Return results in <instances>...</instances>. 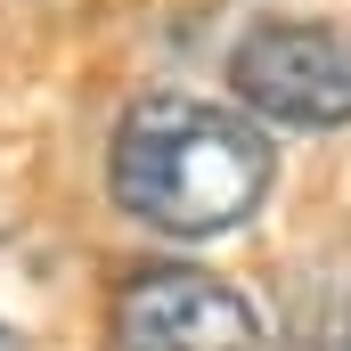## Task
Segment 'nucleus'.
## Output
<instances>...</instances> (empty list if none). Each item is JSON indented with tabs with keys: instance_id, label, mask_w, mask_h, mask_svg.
<instances>
[{
	"instance_id": "2",
	"label": "nucleus",
	"mask_w": 351,
	"mask_h": 351,
	"mask_svg": "<svg viewBox=\"0 0 351 351\" xmlns=\"http://www.w3.org/2000/svg\"><path fill=\"white\" fill-rule=\"evenodd\" d=\"M229 82L237 98L269 114V123H294V131H335L351 123V25L327 16H269L254 25L237 49H229Z\"/></svg>"
},
{
	"instance_id": "4",
	"label": "nucleus",
	"mask_w": 351,
	"mask_h": 351,
	"mask_svg": "<svg viewBox=\"0 0 351 351\" xmlns=\"http://www.w3.org/2000/svg\"><path fill=\"white\" fill-rule=\"evenodd\" d=\"M278 335L286 351H351V254H319V262L286 269Z\"/></svg>"
},
{
	"instance_id": "1",
	"label": "nucleus",
	"mask_w": 351,
	"mask_h": 351,
	"mask_svg": "<svg viewBox=\"0 0 351 351\" xmlns=\"http://www.w3.org/2000/svg\"><path fill=\"white\" fill-rule=\"evenodd\" d=\"M269 139L213 98H180L156 90L114 123L106 147V180L114 204L164 237H221L237 221H254V204L269 196Z\"/></svg>"
},
{
	"instance_id": "3",
	"label": "nucleus",
	"mask_w": 351,
	"mask_h": 351,
	"mask_svg": "<svg viewBox=\"0 0 351 351\" xmlns=\"http://www.w3.org/2000/svg\"><path fill=\"white\" fill-rule=\"evenodd\" d=\"M114 351H262V311L213 269H139L114 294Z\"/></svg>"
}]
</instances>
